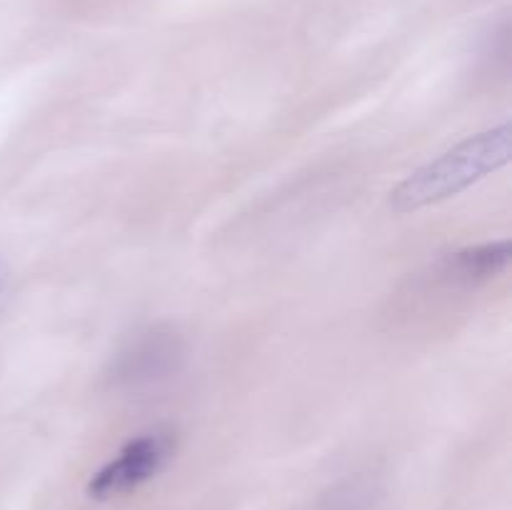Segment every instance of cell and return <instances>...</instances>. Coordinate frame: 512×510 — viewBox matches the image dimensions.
<instances>
[{"instance_id": "cell-1", "label": "cell", "mask_w": 512, "mask_h": 510, "mask_svg": "<svg viewBox=\"0 0 512 510\" xmlns=\"http://www.w3.org/2000/svg\"><path fill=\"white\" fill-rule=\"evenodd\" d=\"M510 163V125H495L470 135L455 148L428 160L390 190V208L395 213H415L430 205L445 203L463 190L473 188L488 175Z\"/></svg>"}, {"instance_id": "cell-2", "label": "cell", "mask_w": 512, "mask_h": 510, "mask_svg": "<svg viewBox=\"0 0 512 510\" xmlns=\"http://www.w3.org/2000/svg\"><path fill=\"white\" fill-rule=\"evenodd\" d=\"M175 450H178V433L168 425H155L145 433H138L90 475L85 493L93 500H113L135 493L168 468L170 460L175 458Z\"/></svg>"}, {"instance_id": "cell-3", "label": "cell", "mask_w": 512, "mask_h": 510, "mask_svg": "<svg viewBox=\"0 0 512 510\" xmlns=\"http://www.w3.org/2000/svg\"><path fill=\"white\" fill-rule=\"evenodd\" d=\"M183 358L185 340L173 325H148L115 350L105 380L118 390L148 388L178 373Z\"/></svg>"}, {"instance_id": "cell-4", "label": "cell", "mask_w": 512, "mask_h": 510, "mask_svg": "<svg viewBox=\"0 0 512 510\" xmlns=\"http://www.w3.org/2000/svg\"><path fill=\"white\" fill-rule=\"evenodd\" d=\"M512 258L510 240H488V243L468 245L463 250L445 255L443 275L460 285H480L498 278L508 270Z\"/></svg>"}, {"instance_id": "cell-5", "label": "cell", "mask_w": 512, "mask_h": 510, "mask_svg": "<svg viewBox=\"0 0 512 510\" xmlns=\"http://www.w3.org/2000/svg\"><path fill=\"white\" fill-rule=\"evenodd\" d=\"M3 288H5V270L0 268V293H3Z\"/></svg>"}]
</instances>
